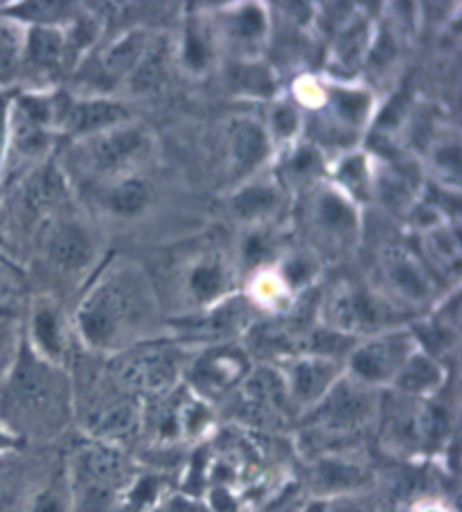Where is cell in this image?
I'll use <instances>...</instances> for the list:
<instances>
[{"instance_id": "6da1fadb", "label": "cell", "mask_w": 462, "mask_h": 512, "mask_svg": "<svg viewBox=\"0 0 462 512\" xmlns=\"http://www.w3.org/2000/svg\"><path fill=\"white\" fill-rule=\"evenodd\" d=\"M124 476H127V463L115 449L104 445L84 449L75 463V492L79 506L86 512L109 510Z\"/></svg>"}, {"instance_id": "7a4b0ae2", "label": "cell", "mask_w": 462, "mask_h": 512, "mask_svg": "<svg viewBox=\"0 0 462 512\" xmlns=\"http://www.w3.org/2000/svg\"><path fill=\"white\" fill-rule=\"evenodd\" d=\"M10 409L25 422H52L61 411V384L39 361L21 359L10 382Z\"/></svg>"}, {"instance_id": "3957f363", "label": "cell", "mask_w": 462, "mask_h": 512, "mask_svg": "<svg viewBox=\"0 0 462 512\" xmlns=\"http://www.w3.org/2000/svg\"><path fill=\"white\" fill-rule=\"evenodd\" d=\"M136 303V296L127 285H106L100 289V294L93 296L82 314H79V323H82L84 337L93 343V346H104L109 343L120 325L129 319Z\"/></svg>"}, {"instance_id": "277c9868", "label": "cell", "mask_w": 462, "mask_h": 512, "mask_svg": "<svg viewBox=\"0 0 462 512\" xmlns=\"http://www.w3.org/2000/svg\"><path fill=\"white\" fill-rule=\"evenodd\" d=\"M408 357H411V350H408V341L404 337L379 339L354 352L352 370L366 384L393 382Z\"/></svg>"}, {"instance_id": "5b68a950", "label": "cell", "mask_w": 462, "mask_h": 512, "mask_svg": "<svg viewBox=\"0 0 462 512\" xmlns=\"http://www.w3.org/2000/svg\"><path fill=\"white\" fill-rule=\"evenodd\" d=\"M179 370V361L167 350H147L131 357L120 366L118 375L129 388L156 393L170 386Z\"/></svg>"}, {"instance_id": "8992f818", "label": "cell", "mask_w": 462, "mask_h": 512, "mask_svg": "<svg viewBox=\"0 0 462 512\" xmlns=\"http://www.w3.org/2000/svg\"><path fill=\"white\" fill-rule=\"evenodd\" d=\"M336 368L327 359H302L289 375V391L298 404H318L332 391Z\"/></svg>"}, {"instance_id": "52a82bcc", "label": "cell", "mask_w": 462, "mask_h": 512, "mask_svg": "<svg viewBox=\"0 0 462 512\" xmlns=\"http://www.w3.org/2000/svg\"><path fill=\"white\" fill-rule=\"evenodd\" d=\"M323 400V425L334 431H348L359 427L370 413L368 395L348 386H332V391Z\"/></svg>"}, {"instance_id": "ba28073f", "label": "cell", "mask_w": 462, "mask_h": 512, "mask_svg": "<svg viewBox=\"0 0 462 512\" xmlns=\"http://www.w3.org/2000/svg\"><path fill=\"white\" fill-rule=\"evenodd\" d=\"M91 429L100 438H122L136 429V409L120 397L106 400L100 406H95L88 416Z\"/></svg>"}, {"instance_id": "9c48e42d", "label": "cell", "mask_w": 462, "mask_h": 512, "mask_svg": "<svg viewBox=\"0 0 462 512\" xmlns=\"http://www.w3.org/2000/svg\"><path fill=\"white\" fill-rule=\"evenodd\" d=\"M246 373V359L239 352L226 350L217 355H208L197 366V377L212 388H230Z\"/></svg>"}, {"instance_id": "30bf717a", "label": "cell", "mask_w": 462, "mask_h": 512, "mask_svg": "<svg viewBox=\"0 0 462 512\" xmlns=\"http://www.w3.org/2000/svg\"><path fill=\"white\" fill-rule=\"evenodd\" d=\"M395 382L406 393H431L442 384V370L433 359L424 355H411L399 370Z\"/></svg>"}, {"instance_id": "8fae6325", "label": "cell", "mask_w": 462, "mask_h": 512, "mask_svg": "<svg viewBox=\"0 0 462 512\" xmlns=\"http://www.w3.org/2000/svg\"><path fill=\"white\" fill-rule=\"evenodd\" d=\"M50 251L52 258H55L61 267L77 269L91 258V242H88L82 228L64 226L55 237H52Z\"/></svg>"}, {"instance_id": "7c38bea8", "label": "cell", "mask_w": 462, "mask_h": 512, "mask_svg": "<svg viewBox=\"0 0 462 512\" xmlns=\"http://www.w3.org/2000/svg\"><path fill=\"white\" fill-rule=\"evenodd\" d=\"M334 319L341 328H348V330L372 328V325L379 323V312L368 296L348 294L339 298V303H336Z\"/></svg>"}, {"instance_id": "4fadbf2b", "label": "cell", "mask_w": 462, "mask_h": 512, "mask_svg": "<svg viewBox=\"0 0 462 512\" xmlns=\"http://www.w3.org/2000/svg\"><path fill=\"white\" fill-rule=\"evenodd\" d=\"M233 149L237 165L242 167V170H251V167L260 163L266 154L264 131L257 127L255 122H242V125L235 129Z\"/></svg>"}, {"instance_id": "5bb4252c", "label": "cell", "mask_w": 462, "mask_h": 512, "mask_svg": "<svg viewBox=\"0 0 462 512\" xmlns=\"http://www.w3.org/2000/svg\"><path fill=\"white\" fill-rule=\"evenodd\" d=\"M124 116V109L111 102H84L70 113V125L75 131H93L111 125Z\"/></svg>"}, {"instance_id": "9a60e30c", "label": "cell", "mask_w": 462, "mask_h": 512, "mask_svg": "<svg viewBox=\"0 0 462 512\" xmlns=\"http://www.w3.org/2000/svg\"><path fill=\"white\" fill-rule=\"evenodd\" d=\"M142 143V136L138 131H120V134H111L109 138H104L97 143L93 158L97 167H111L115 163H120L122 158L131 156Z\"/></svg>"}, {"instance_id": "2e32d148", "label": "cell", "mask_w": 462, "mask_h": 512, "mask_svg": "<svg viewBox=\"0 0 462 512\" xmlns=\"http://www.w3.org/2000/svg\"><path fill=\"white\" fill-rule=\"evenodd\" d=\"M361 483V470L354 465H345L341 461H327L321 465V470L316 474V485H321L323 490L341 492L357 488Z\"/></svg>"}, {"instance_id": "e0dca14e", "label": "cell", "mask_w": 462, "mask_h": 512, "mask_svg": "<svg viewBox=\"0 0 462 512\" xmlns=\"http://www.w3.org/2000/svg\"><path fill=\"white\" fill-rule=\"evenodd\" d=\"M388 273L404 294L413 298H422L426 294V280L422 276V271L415 267L413 260L404 258V255H393V258H390Z\"/></svg>"}, {"instance_id": "ac0fdd59", "label": "cell", "mask_w": 462, "mask_h": 512, "mask_svg": "<svg viewBox=\"0 0 462 512\" xmlns=\"http://www.w3.org/2000/svg\"><path fill=\"white\" fill-rule=\"evenodd\" d=\"M142 43H145L142 34H129L127 39H122L118 43V46H113V50L106 55V61H104L106 73L120 75V73H124V70L136 64L140 57Z\"/></svg>"}, {"instance_id": "d6986e66", "label": "cell", "mask_w": 462, "mask_h": 512, "mask_svg": "<svg viewBox=\"0 0 462 512\" xmlns=\"http://www.w3.org/2000/svg\"><path fill=\"white\" fill-rule=\"evenodd\" d=\"M147 199L149 188L142 181H124L111 192V206L122 215L138 213L140 208H145Z\"/></svg>"}, {"instance_id": "ffe728a7", "label": "cell", "mask_w": 462, "mask_h": 512, "mask_svg": "<svg viewBox=\"0 0 462 512\" xmlns=\"http://www.w3.org/2000/svg\"><path fill=\"white\" fill-rule=\"evenodd\" d=\"M61 48H64V41H61L59 34L55 30H34L32 39H30V55L37 64H55L61 55Z\"/></svg>"}, {"instance_id": "44dd1931", "label": "cell", "mask_w": 462, "mask_h": 512, "mask_svg": "<svg viewBox=\"0 0 462 512\" xmlns=\"http://www.w3.org/2000/svg\"><path fill=\"white\" fill-rule=\"evenodd\" d=\"M163 75H165V50H156L142 59L136 75H133V86H136L138 91H151V88L161 84Z\"/></svg>"}, {"instance_id": "7402d4cb", "label": "cell", "mask_w": 462, "mask_h": 512, "mask_svg": "<svg viewBox=\"0 0 462 512\" xmlns=\"http://www.w3.org/2000/svg\"><path fill=\"white\" fill-rule=\"evenodd\" d=\"M61 194H64V190H61V179L55 174V170H46L30 183L28 201L32 206H48V203H55Z\"/></svg>"}, {"instance_id": "603a6c76", "label": "cell", "mask_w": 462, "mask_h": 512, "mask_svg": "<svg viewBox=\"0 0 462 512\" xmlns=\"http://www.w3.org/2000/svg\"><path fill=\"white\" fill-rule=\"evenodd\" d=\"M34 332H37L39 346L48 352L50 357H59L61 352V337L59 323L52 312H39L34 319Z\"/></svg>"}, {"instance_id": "cb8c5ba5", "label": "cell", "mask_w": 462, "mask_h": 512, "mask_svg": "<svg viewBox=\"0 0 462 512\" xmlns=\"http://www.w3.org/2000/svg\"><path fill=\"white\" fill-rule=\"evenodd\" d=\"M275 201V194L269 188H251L239 194L235 199V208L239 210L242 215H257V213H264V210H269Z\"/></svg>"}, {"instance_id": "d4e9b609", "label": "cell", "mask_w": 462, "mask_h": 512, "mask_svg": "<svg viewBox=\"0 0 462 512\" xmlns=\"http://www.w3.org/2000/svg\"><path fill=\"white\" fill-rule=\"evenodd\" d=\"M235 82L242 86L244 91L260 93V95L273 93V82H271V77H269V73H266L264 68H255V66L237 68Z\"/></svg>"}, {"instance_id": "484cf974", "label": "cell", "mask_w": 462, "mask_h": 512, "mask_svg": "<svg viewBox=\"0 0 462 512\" xmlns=\"http://www.w3.org/2000/svg\"><path fill=\"white\" fill-rule=\"evenodd\" d=\"M30 512H68V497L61 485L52 483L34 497Z\"/></svg>"}, {"instance_id": "4316f807", "label": "cell", "mask_w": 462, "mask_h": 512, "mask_svg": "<svg viewBox=\"0 0 462 512\" xmlns=\"http://www.w3.org/2000/svg\"><path fill=\"white\" fill-rule=\"evenodd\" d=\"M221 287V271L215 264H203L192 273V289L199 298H212Z\"/></svg>"}, {"instance_id": "83f0119b", "label": "cell", "mask_w": 462, "mask_h": 512, "mask_svg": "<svg viewBox=\"0 0 462 512\" xmlns=\"http://www.w3.org/2000/svg\"><path fill=\"white\" fill-rule=\"evenodd\" d=\"M321 217L327 226H348L352 222L348 206L336 197H325L321 201Z\"/></svg>"}, {"instance_id": "f1b7e54d", "label": "cell", "mask_w": 462, "mask_h": 512, "mask_svg": "<svg viewBox=\"0 0 462 512\" xmlns=\"http://www.w3.org/2000/svg\"><path fill=\"white\" fill-rule=\"evenodd\" d=\"M339 109L345 118H359L363 111H366V97L359 95V93H339Z\"/></svg>"}, {"instance_id": "f546056e", "label": "cell", "mask_w": 462, "mask_h": 512, "mask_svg": "<svg viewBox=\"0 0 462 512\" xmlns=\"http://www.w3.org/2000/svg\"><path fill=\"white\" fill-rule=\"evenodd\" d=\"M264 28V16L255 7H248V10L239 16V30H242L244 37H255Z\"/></svg>"}, {"instance_id": "4dcf8cb0", "label": "cell", "mask_w": 462, "mask_h": 512, "mask_svg": "<svg viewBox=\"0 0 462 512\" xmlns=\"http://www.w3.org/2000/svg\"><path fill=\"white\" fill-rule=\"evenodd\" d=\"M14 66V41L10 34L0 28V77L10 75Z\"/></svg>"}, {"instance_id": "1f68e13d", "label": "cell", "mask_w": 462, "mask_h": 512, "mask_svg": "<svg viewBox=\"0 0 462 512\" xmlns=\"http://www.w3.org/2000/svg\"><path fill=\"white\" fill-rule=\"evenodd\" d=\"M185 57H188V64L194 68H201L206 64L208 50L203 46V41L197 37V34H190L188 37V48H185Z\"/></svg>"}, {"instance_id": "d6a6232c", "label": "cell", "mask_w": 462, "mask_h": 512, "mask_svg": "<svg viewBox=\"0 0 462 512\" xmlns=\"http://www.w3.org/2000/svg\"><path fill=\"white\" fill-rule=\"evenodd\" d=\"M298 127V120L293 116L291 109H280L275 113V129H278V134L282 136H291L293 131Z\"/></svg>"}, {"instance_id": "836d02e7", "label": "cell", "mask_w": 462, "mask_h": 512, "mask_svg": "<svg viewBox=\"0 0 462 512\" xmlns=\"http://www.w3.org/2000/svg\"><path fill=\"white\" fill-rule=\"evenodd\" d=\"M343 179L348 181L352 188H361V181H363V165L357 158V161H348L343 165Z\"/></svg>"}, {"instance_id": "e575fe53", "label": "cell", "mask_w": 462, "mask_h": 512, "mask_svg": "<svg viewBox=\"0 0 462 512\" xmlns=\"http://www.w3.org/2000/svg\"><path fill=\"white\" fill-rule=\"evenodd\" d=\"M312 163H314V154L302 152V156H298V161H296V170L298 172H307L309 165H312Z\"/></svg>"}, {"instance_id": "d590c367", "label": "cell", "mask_w": 462, "mask_h": 512, "mask_svg": "<svg viewBox=\"0 0 462 512\" xmlns=\"http://www.w3.org/2000/svg\"><path fill=\"white\" fill-rule=\"evenodd\" d=\"M323 512V510H321ZM325 512H361L357 506H345V503H341V506H336L332 510H325Z\"/></svg>"}]
</instances>
